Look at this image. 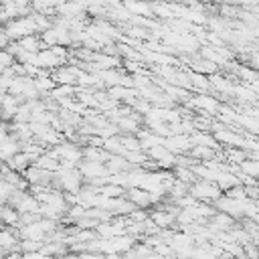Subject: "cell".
I'll list each match as a JSON object with an SVG mask.
<instances>
[{"label": "cell", "instance_id": "1", "mask_svg": "<svg viewBox=\"0 0 259 259\" xmlns=\"http://www.w3.org/2000/svg\"><path fill=\"white\" fill-rule=\"evenodd\" d=\"M188 194H192L196 200H204V202L212 200L214 202L221 196V188L210 180H200V182L188 186Z\"/></svg>", "mask_w": 259, "mask_h": 259}, {"label": "cell", "instance_id": "2", "mask_svg": "<svg viewBox=\"0 0 259 259\" xmlns=\"http://www.w3.org/2000/svg\"><path fill=\"white\" fill-rule=\"evenodd\" d=\"M123 8L130 12V14H134V16H152L154 12H152V4L150 2H146V0H125L123 2Z\"/></svg>", "mask_w": 259, "mask_h": 259}, {"label": "cell", "instance_id": "3", "mask_svg": "<svg viewBox=\"0 0 259 259\" xmlns=\"http://www.w3.org/2000/svg\"><path fill=\"white\" fill-rule=\"evenodd\" d=\"M18 42V47L22 49V51H26V53H38L40 49H45L42 45V38L40 36H36V34H28V36H22V38H18L16 40Z\"/></svg>", "mask_w": 259, "mask_h": 259}, {"label": "cell", "instance_id": "4", "mask_svg": "<svg viewBox=\"0 0 259 259\" xmlns=\"http://www.w3.org/2000/svg\"><path fill=\"white\" fill-rule=\"evenodd\" d=\"M190 103H192L194 107H198V109H204V111H208V113L217 111V107H219V103H217L212 97H208V95H198V97H194Z\"/></svg>", "mask_w": 259, "mask_h": 259}, {"label": "cell", "instance_id": "5", "mask_svg": "<svg viewBox=\"0 0 259 259\" xmlns=\"http://www.w3.org/2000/svg\"><path fill=\"white\" fill-rule=\"evenodd\" d=\"M239 164H241L243 174H247L251 178H257L259 176V162L257 160H241Z\"/></svg>", "mask_w": 259, "mask_h": 259}, {"label": "cell", "instance_id": "6", "mask_svg": "<svg viewBox=\"0 0 259 259\" xmlns=\"http://www.w3.org/2000/svg\"><path fill=\"white\" fill-rule=\"evenodd\" d=\"M10 42H12V38L8 36V32L4 30V26H0V49H8Z\"/></svg>", "mask_w": 259, "mask_h": 259}, {"label": "cell", "instance_id": "7", "mask_svg": "<svg viewBox=\"0 0 259 259\" xmlns=\"http://www.w3.org/2000/svg\"><path fill=\"white\" fill-rule=\"evenodd\" d=\"M251 65H253V67H257V69H259V55H255V57H253V59H251Z\"/></svg>", "mask_w": 259, "mask_h": 259}, {"label": "cell", "instance_id": "8", "mask_svg": "<svg viewBox=\"0 0 259 259\" xmlns=\"http://www.w3.org/2000/svg\"><path fill=\"white\" fill-rule=\"evenodd\" d=\"M255 10H257V16H259V4H255Z\"/></svg>", "mask_w": 259, "mask_h": 259}]
</instances>
